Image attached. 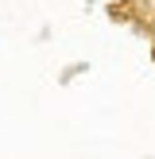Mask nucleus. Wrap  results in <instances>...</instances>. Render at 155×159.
<instances>
[]
</instances>
